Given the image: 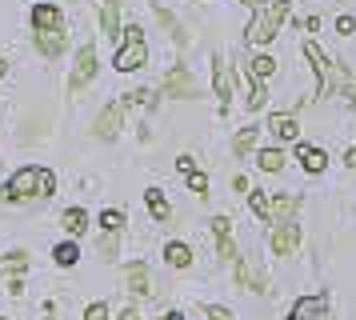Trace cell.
Returning a JSON list of instances; mask_svg holds the SVG:
<instances>
[{
    "mask_svg": "<svg viewBox=\"0 0 356 320\" xmlns=\"http://www.w3.org/2000/svg\"><path fill=\"white\" fill-rule=\"evenodd\" d=\"M289 16V0H268V4H260L257 13H252V24H248V45L260 48V45H268L276 36V29H280V20Z\"/></svg>",
    "mask_w": 356,
    "mask_h": 320,
    "instance_id": "cell-1",
    "label": "cell"
},
{
    "mask_svg": "<svg viewBox=\"0 0 356 320\" xmlns=\"http://www.w3.org/2000/svg\"><path fill=\"white\" fill-rule=\"evenodd\" d=\"M97 77V48L84 45L81 52H76V64H72V72H68V93H81L88 80Z\"/></svg>",
    "mask_w": 356,
    "mask_h": 320,
    "instance_id": "cell-2",
    "label": "cell"
},
{
    "mask_svg": "<svg viewBox=\"0 0 356 320\" xmlns=\"http://www.w3.org/2000/svg\"><path fill=\"white\" fill-rule=\"evenodd\" d=\"M164 96H177V100L196 96V80H193V72H188L184 64H172V68L164 72Z\"/></svg>",
    "mask_w": 356,
    "mask_h": 320,
    "instance_id": "cell-3",
    "label": "cell"
},
{
    "mask_svg": "<svg viewBox=\"0 0 356 320\" xmlns=\"http://www.w3.org/2000/svg\"><path fill=\"white\" fill-rule=\"evenodd\" d=\"M305 56L312 61L316 80H321V93H316V96H328V93H332V61H328V56L321 52V45H312V40L305 45Z\"/></svg>",
    "mask_w": 356,
    "mask_h": 320,
    "instance_id": "cell-4",
    "label": "cell"
},
{
    "mask_svg": "<svg viewBox=\"0 0 356 320\" xmlns=\"http://www.w3.org/2000/svg\"><path fill=\"white\" fill-rule=\"evenodd\" d=\"M232 84H236L232 68H228L220 56H212V88H216V96H220V112H228V96H232Z\"/></svg>",
    "mask_w": 356,
    "mask_h": 320,
    "instance_id": "cell-5",
    "label": "cell"
},
{
    "mask_svg": "<svg viewBox=\"0 0 356 320\" xmlns=\"http://www.w3.org/2000/svg\"><path fill=\"white\" fill-rule=\"evenodd\" d=\"M36 176H40V168H20V173L8 180L4 196H8V200H29V196H36Z\"/></svg>",
    "mask_w": 356,
    "mask_h": 320,
    "instance_id": "cell-6",
    "label": "cell"
},
{
    "mask_svg": "<svg viewBox=\"0 0 356 320\" xmlns=\"http://www.w3.org/2000/svg\"><path fill=\"white\" fill-rule=\"evenodd\" d=\"M145 61H148L145 40H124V48L116 52V68L120 72H136V68H145Z\"/></svg>",
    "mask_w": 356,
    "mask_h": 320,
    "instance_id": "cell-7",
    "label": "cell"
},
{
    "mask_svg": "<svg viewBox=\"0 0 356 320\" xmlns=\"http://www.w3.org/2000/svg\"><path fill=\"white\" fill-rule=\"evenodd\" d=\"M33 24H36V32H65V13L56 4H36Z\"/></svg>",
    "mask_w": 356,
    "mask_h": 320,
    "instance_id": "cell-8",
    "label": "cell"
},
{
    "mask_svg": "<svg viewBox=\"0 0 356 320\" xmlns=\"http://www.w3.org/2000/svg\"><path fill=\"white\" fill-rule=\"evenodd\" d=\"M273 253L276 256H292L296 253V244H300V232H296V224H273Z\"/></svg>",
    "mask_w": 356,
    "mask_h": 320,
    "instance_id": "cell-9",
    "label": "cell"
},
{
    "mask_svg": "<svg viewBox=\"0 0 356 320\" xmlns=\"http://www.w3.org/2000/svg\"><path fill=\"white\" fill-rule=\"evenodd\" d=\"M120 116H124V104H108V109H100V116H97V136L100 141H113L116 132H120Z\"/></svg>",
    "mask_w": 356,
    "mask_h": 320,
    "instance_id": "cell-10",
    "label": "cell"
},
{
    "mask_svg": "<svg viewBox=\"0 0 356 320\" xmlns=\"http://www.w3.org/2000/svg\"><path fill=\"white\" fill-rule=\"evenodd\" d=\"M328 312V304H324V296H300V301L292 304L289 320H316Z\"/></svg>",
    "mask_w": 356,
    "mask_h": 320,
    "instance_id": "cell-11",
    "label": "cell"
},
{
    "mask_svg": "<svg viewBox=\"0 0 356 320\" xmlns=\"http://www.w3.org/2000/svg\"><path fill=\"white\" fill-rule=\"evenodd\" d=\"M124 285H129L136 296H148V292H152V272H148V264H140V260H136V264H129V272H124Z\"/></svg>",
    "mask_w": 356,
    "mask_h": 320,
    "instance_id": "cell-12",
    "label": "cell"
},
{
    "mask_svg": "<svg viewBox=\"0 0 356 320\" xmlns=\"http://www.w3.org/2000/svg\"><path fill=\"white\" fill-rule=\"evenodd\" d=\"M268 132H276L280 141H296V136H300V125H296L292 112H273V116H268Z\"/></svg>",
    "mask_w": 356,
    "mask_h": 320,
    "instance_id": "cell-13",
    "label": "cell"
},
{
    "mask_svg": "<svg viewBox=\"0 0 356 320\" xmlns=\"http://www.w3.org/2000/svg\"><path fill=\"white\" fill-rule=\"evenodd\" d=\"M300 208V196H276L268 208V221L273 224H292V212Z\"/></svg>",
    "mask_w": 356,
    "mask_h": 320,
    "instance_id": "cell-14",
    "label": "cell"
},
{
    "mask_svg": "<svg viewBox=\"0 0 356 320\" xmlns=\"http://www.w3.org/2000/svg\"><path fill=\"white\" fill-rule=\"evenodd\" d=\"M236 280H241V288H248V292H264V285H268V280L252 269V260H236Z\"/></svg>",
    "mask_w": 356,
    "mask_h": 320,
    "instance_id": "cell-15",
    "label": "cell"
},
{
    "mask_svg": "<svg viewBox=\"0 0 356 320\" xmlns=\"http://www.w3.org/2000/svg\"><path fill=\"white\" fill-rule=\"evenodd\" d=\"M164 260H168L172 269H188V264H193V248L180 244V240H172V244H164Z\"/></svg>",
    "mask_w": 356,
    "mask_h": 320,
    "instance_id": "cell-16",
    "label": "cell"
},
{
    "mask_svg": "<svg viewBox=\"0 0 356 320\" xmlns=\"http://www.w3.org/2000/svg\"><path fill=\"white\" fill-rule=\"evenodd\" d=\"M296 157H300V164H305V173H324V164H328V157H324L321 148H296Z\"/></svg>",
    "mask_w": 356,
    "mask_h": 320,
    "instance_id": "cell-17",
    "label": "cell"
},
{
    "mask_svg": "<svg viewBox=\"0 0 356 320\" xmlns=\"http://www.w3.org/2000/svg\"><path fill=\"white\" fill-rule=\"evenodd\" d=\"M68 237H81L84 228H88V216H84V208H65V216H60Z\"/></svg>",
    "mask_w": 356,
    "mask_h": 320,
    "instance_id": "cell-18",
    "label": "cell"
},
{
    "mask_svg": "<svg viewBox=\"0 0 356 320\" xmlns=\"http://www.w3.org/2000/svg\"><path fill=\"white\" fill-rule=\"evenodd\" d=\"M36 48H40L44 56H60V48H65V32H36Z\"/></svg>",
    "mask_w": 356,
    "mask_h": 320,
    "instance_id": "cell-19",
    "label": "cell"
},
{
    "mask_svg": "<svg viewBox=\"0 0 356 320\" xmlns=\"http://www.w3.org/2000/svg\"><path fill=\"white\" fill-rule=\"evenodd\" d=\"M257 141H260V128H244V132H236V141H232V152L236 157H248L257 148Z\"/></svg>",
    "mask_w": 356,
    "mask_h": 320,
    "instance_id": "cell-20",
    "label": "cell"
},
{
    "mask_svg": "<svg viewBox=\"0 0 356 320\" xmlns=\"http://www.w3.org/2000/svg\"><path fill=\"white\" fill-rule=\"evenodd\" d=\"M100 29H104V36H120V20H116V0L100 4Z\"/></svg>",
    "mask_w": 356,
    "mask_h": 320,
    "instance_id": "cell-21",
    "label": "cell"
},
{
    "mask_svg": "<svg viewBox=\"0 0 356 320\" xmlns=\"http://www.w3.org/2000/svg\"><path fill=\"white\" fill-rule=\"evenodd\" d=\"M257 164L264 173H280V168H284V152H280V148H260Z\"/></svg>",
    "mask_w": 356,
    "mask_h": 320,
    "instance_id": "cell-22",
    "label": "cell"
},
{
    "mask_svg": "<svg viewBox=\"0 0 356 320\" xmlns=\"http://www.w3.org/2000/svg\"><path fill=\"white\" fill-rule=\"evenodd\" d=\"M156 20H161L164 29H168V36H172V40H177V45H184V32H180L177 16L168 13V8H164V4H156Z\"/></svg>",
    "mask_w": 356,
    "mask_h": 320,
    "instance_id": "cell-23",
    "label": "cell"
},
{
    "mask_svg": "<svg viewBox=\"0 0 356 320\" xmlns=\"http://www.w3.org/2000/svg\"><path fill=\"white\" fill-rule=\"evenodd\" d=\"M145 200H148V212H152L156 221H168V212H172V208H168V205L161 200V192H156V189H148V192H145Z\"/></svg>",
    "mask_w": 356,
    "mask_h": 320,
    "instance_id": "cell-24",
    "label": "cell"
},
{
    "mask_svg": "<svg viewBox=\"0 0 356 320\" xmlns=\"http://www.w3.org/2000/svg\"><path fill=\"white\" fill-rule=\"evenodd\" d=\"M24 269H29V253H20V248L0 260V272H24Z\"/></svg>",
    "mask_w": 356,
    "mask_h": 320,
    "instance_id": "cell-25",
    "label": "cell"
},
{
    "mask_svg": "<svg viewBox=\"0 0 356 320\" xmlns=\"http://www.w3.org/2000/svg\"><path fill=\"white\" fill-rule=\"evenodd\" d=\"M273 68H276V61H273V56H257V61L248 64V72H252V80L273 77Z\"/></svg>",
    "mask_w": 356,
    "mask_h": 320,
    "instance_id": "cell-26",
    "label": "cell"
},
{
    "mask_svg": "<svg viewBox=\"0 0 356 320\" xmlns=\"http://www.w3.org/2000/svg\"><path fill=\"white\" fill-rule=\"evenodd\" d=\"M52 256H56V264H60V269H72L81 253H76V244H56V253H52Z\"/></svg>",
    "mask_w": 356,
    "mask_h": 320,
    "instance_id": "cell-27",
    "label": "cell"
},
{
    "mask_svg": "<svg viewBox=\"0 0 356 320\" xmlns=\"http://www.w3.org/2000/svg\"><path fill=\"white\" fill-rule=\"evenodd\" d=\"M248 208H252V212H257L260 221H268V208H273V200H268V196H264V192H252V196H248Z\"/></svg>",
    "mask_w": 356,
    "mask_h": 320,
    "instance_id": "cell-28",
    "label": "cell"
},
{
    "mask_svg": "<svg viewBox=\"0 0 356 320\" xmlns=\"http://www.w3.org/2000/svg\"><path fill=\"white\" fill-rule=\"evenodd\" d=\"M100 224H104V232H120L124 228V212L108 208V212H100Z\"/></svg>",
    "mask_w": 356,
    "mask_h": 320,
    "instance_id": "cell-29",
    "label": "cell"
},
{
    "mask_svg": "<svg viewBox=\"0 0 356 320\" xmlns=\"http://www.w3.org/2000/svg\"><path fill=\"white\" fill-rule=\"evenodd\" d=\"M264 104H268V88H264V80H257V84H252V96H248V109L260 112Z\"/></svg>",
    "mask_w": 356,
    "mask_h": 320,
    "instance_id": "cell-30",
    "label": "cell"
},
{
    "mask_svg": "<svg viewBox=\"0 0 356 320\" xmlns=\"http://www.w3.org/2000/svg\"><path fill=\"white\" fill-rule=\"evenodd\" d=\"M52 189H56V176L49 168H40V176H36V196H52Z\"/></svg>",
    "mask_w": 356,
    "mask_h": 320,
    "instance_id": "cell-31",
    "label": "cell"
},
{
    "mask_svg": "<svg viewBox=\"0 0 356 320\" xmlns=\"http://www.w3.org/2000/svg\"><path fill=\"white\" fill-rule=\"evenodd\" d=\"M97 253L104 256V260H113L116 256V232H104V237L97 240Z\"/></svg>",
    "mask_w": 356,
    "mask_h": 320,
    "instance_id": "cell-32",
    "label": "cell"
},
{
    "mask_svg": "<svg viewBox=\"0 0 356 320\" xmlns=\"http://www.w3.org/2000/svg\"><path fill=\"white\" fill-rule=\"evenodd\" d=\"M188 189H193L196 196H209V176L193 168V173H188Z\"/></svg>",
    "mask_w": 356,
    "mask_h": 320,
    "instance_id": "cell-33",
    "label": "cell"
},
{
    "mask_svg": "<svg viewBox=\"0 0 356 320\" xmlns=\"http://www.w3.org/2000/svg\"><path fill=\"white\" fill-rule=\"evenodd\" d=\"M216 248H220V256H225V260H241V256H236V244H232V237H216Z\"/></svg>",
    "mask_w": 356,
    "mask_h": 320,
    "instance_id": "cell-34",
    "label": "cell"
},
{
    "mask_svg": "<svg viewBox=\"0 0 356 320\" xmlns=\"http://www.w3.org/2000/svg\"><path fill=\"white\" fill-rule=\"evenodd\" d=\"M204 317H209V320H232V312L220 308V304H209V308H204Z\"/></svg>",
    "mask_w": 356,
    "mask_h": 320,
    "instance_id": "cell-35",
    "label": "cell"
},
{
    "mask_svg": "<svg viewBox=\"0 0 356 320\" xmlns=\"http://www.w3.org/2000/svg\"><path fill=\"white\" fill-rule=\"evenodd\" d=\"M84 320H108V308H104V304H88Z\"/></svg>",
    "mask_w": 356,
    "mask_h": 320,
    "instance_id": "cell-36",
    "label": "cell"
},
{
    "mask_svg": "<svg viewBox=\"0 0 356 320\" xmlns=\"http://www.w3.org/2000/svg\"><path fill=\"white\" fill-rule=\"evenodd\" d=\"M228 216H212V232H216V237H228Z\"/></svg>",
    "mask_w": 356,
    "mask_h": 320,
    "instance_id": "cell-37",
    "label": "cell"
},
{
    "mask_svg": "<svg viewBox=\"0 0 356 320\" xmlns=\"http://www.w3.org/2000/svg\"><path fill=\"white\" fill-rule=\"evenodd\" d=\"M353 29H356V20H353V16H340V20H337V32H344V36H348Z\"/></svg>",
    "mask_w": 356,
    "mask_h": 320,
    "instance_id": "cell-38",
    "label": "cell"
},
{
    "mask_svg": "<svg viewBox=\"0 0 356 320\" xmlns=\"http://www.w3.org/2000/svg\"><path fill=\"white\" fill-rule=\"evenodd\" d=\"M177 168L188 176V173H193V157H177Z\"/></svg>",
    "mask_w": 356,
    "mask_h": 320,
    "instance_id": "cell-39",
    "label": "cell"
},
{
    "mask_svg": "<svg viewBox=\"0 0 356 320\" xmlns=\"http://www.w3.org/2000/svg\"><path fill=\"white\" fill-rule=\"evenodd\" d=\"M8 292H13V296H20V292H24V280H20V276H13V280H8Z\"/></svg>",
    "mask_w": 356,
    "mask_h": 320,
    "instance_id": "cell-40",
    "label": "cell"
},
{
    "mask_svg": "<svg viewBox=\"0 0 356 320\" xmlns=\"http://www.w3.org/2000/svg\"><path fill=\"white\" fill-rule=\"evenodd\" d=\"M124 40H145V32H140L136 24H132V29H124Z\"/></svg>",
    "mask_w": 356,
    "mask_h": 320,
    "instance_id": "cell-41",
    "label": "cell"
},
{
    "mask_svg": "<svg viewBox=\"0 0 356 320\" xmlns=\"http://www.w3.org/2000/svg\"><path fill=\"white\" fill-rule=\"evenodd\" d=\"M344 93H348V100H353V109H356V80H348V84H344Z\"/></svg>",
    "mask_w": 356,
    "mask_h": 320,
    "instance_id": "cell-42",
    "label": "cell"
},
{
    "mask_svg": "<svg viewBox=\"0 0 356 320\" xmlns=\"http://www.w3.org/2000/svg\"><path fill=\"white\" fill-rule=\"evenodd\" d=\"M120 320H140V312H136V308H124V312H120Z\"/></svg>",
    "mask_w": 356,
    "mask_h": 320,
    "instance_id": "cell-43",
    "label": "cell"
},
{
    "mask_svg": "<svg viewBox=\"0 0 356 320\" xmlns=\"http://www.w3.org/2000/svg\"><path fill=\"white\" fill-rule=\"evenodd\" d=\"M344 164H348V168H356V144L348 148V157H344Z\"/></svg>",
    "mask_w": 356,
    "mask_h": 320,
    "instance_id": "cell-44",
    "label": "cell"
},
{
    "mask_svg": "<svg viewBox=\"0 0 356 320\" xmlns=\"http://www.w3.org/2000/svg\"><path fill=\"white\" fill-rule=\"evenodd\" d=\"M164 320H184V317H180V312H168V317H164Z\"/></svg>",
    "mask_w": 356,
    "mask_h": 320,
    "instance_id": "cell-45",
    "label": "cell"
},
{
    "mask_svg": "<svg viewBox=\"0 0 356 320\" xmlns=\"http://www.w3.org/2000/svg\"><path fill=\"white\" fill-rule=\"evenodd\" d=\"M241 4H248V8H257V0H241Z\"/></svg>",
    "mask_w": 356,
    "mask_h": 320,
    "instance_id": "cell-46",
    "label": "cell"
},
{
    "mask_svg": "<svg viewBox=\"0 0 356 320\" xmlns=\"http://www.w3.org/2000/svg\"><path fill=\"white\" fill-rule=\"evenodd\" d=\"M0 80H4V61H0Z\"/></svg>",
    "mask_w": 356,
    "mask_h": 320,
    "instance_id": "cell-47",
    "label": "cell"
},
{
    "mask_svg": "<svg viewBox=\"0 0 356 320\" xmlns=\"http://www.w3.org/2000/svg\"><path fill=\"white\" fill-rule=\"evenodd\" d=\"M100 4H108V0H100Z\"/></svg>",
    "mask_w": 356,
    "mask_h": 320,
    "instance_id": "cell-48",
    "label": "cell"
},
{
    "mask_svg": "<svg viewBox=\"0 0 356 320\" xmlns=\"http://www.w3.org/2000/svg\"><path fill=\"white\" fill-rule=\"evenodd\" d=\"M0 320H4V317H0Z\"/></svg>",
    "mask_w": 356,
    "mask_h": 320,
    "instance_id": "cell-49",
    "label": "cell"
}]
</instances>
